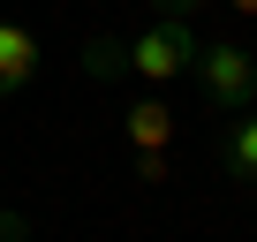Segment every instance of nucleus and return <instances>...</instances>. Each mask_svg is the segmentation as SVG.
I'll return each instance as SVG.
<instances>
[{
  "mask_svg": "<svg viewBox=\"0 0 257 242\" xmlns=\"http://www.w3.org/2000/svg\"><path fill=\"white\" fill-rule=\"evenodd\" d=\"M159 8H174V16H189V8H204V0H159Z\"/></svg>",
  "mask_w": 257,
  "mask_h": 242,
  "instance_id": "nucleus-10",
  "label": "nucleus"
},
{
  "mask_svg": "<svg viewBox=\"0 0 257 242\" xmlns=\"http://www.w3.org/2000/svg\"><path fill=\"white\" fill-rule=\"evenodd\" d=\"M0 242H23V219L16 212H0Z\"/></svg>",
  "mask_w": 257,
  "mask_h": 242,
  "instance_id": "nucleus-8",
  "label": "nucleus"
},
{
  "mask_svg": "<svg viewBox=\"0 0 257 242\" xmlns=\"http://www.w3.org/2000/svg\"><path fill=\"white\" fill-rule=\"evenodd\" d=\"M121 129H128L137 152H167L174 144V113H167V98H137V106L121 113Z\"/></svg>",
  "mask_w": 257,
  "mask_h": 242,
  "instance_id": "nucleus-4",
  "label": "nucleus"
},
{
  "mask_svg": "<svg viewBox=\"0 0 257 242\" xmlns=\"http://www.w3.org/2000/svg\"><path fill=\"white\" fill-rule=\"evenodd\" d=\"M121 61H128V76L137 83H174V76H189V61H197V31L182 23V16H167V23H152V31H137V38H121Z\"/></svg>",
  "mask_w": 257,
  "mask_h": 242,
  "instance_id": "nucleus-1",
  "label": "nucleus"
},
{
  "mask_svg": "<svg viewBox=\"0 0 257 242\" xmlns=\"http://www.w3.org/2000/svg\"><path fill=\"white\" fill-rule=\"evenodd\" d=\"M219 159H227V174H234V182H257V113H234V121H227Z\"/></svg>",
  "mask_w": 257,
  "mask_h": 242,
  "instance_id": "nucleus-5",
  "label": "nucleus"
},
{
  "mask_svg": "<svg viewBox=\"0 0 257 242\" xmlns=\"http://www.w3.org/2000/svg\"><path fill=\"white\" fill-rule=\"evenodd\" d=\"M31 76H38V31L16 23V16H0V98H16Z\"/></svg>",
  "mask_w": 257,
  "mask_h": 242,
  "instance_id": "nucleus-3",
  "label": "nucleus"
},
{
  "mask_svg": "<svg viewBox=\"0 0 257 242\" xmlns=\"http://www.w3.org/2000/svg\"><path fill=\"white\" fill-rule=\"evenodd\" d=\"M137 174H144L152 189H167V152H137Z\"/></svg>",
  "mask_w": 257,
  "mask_h": 242,
  "instance_id": "nucleus-7",
  "label": "nucleus"
},
{
  "mask_svg": "<svg viewBox=\"0 0 257 242\" xmlns=\"http://www.w3.org/2000/svg\"><path fill=\"white\" fill-rule=\"evenodd\" d=\"M197 83H204V98L219 106V113H234V106H249V91H257V61H249V46H197Z\"/></svg>",
  "mask_w": 257,
  "mask_h": 242,
  "instance_id": "nucleus-2",
  "label": "nucleus"
},
{
  "mask_svg": "<svg viewBox=\"0 0 257 242\" xmlns=\"http://www.w3.org/2000/svg\"><path fill=\"white\" fill-rule=\"evenodd\" d=\"M227 8H234V16H242V23H257V0H227Z\"/></svg>",
  "mask_w": 257,
  "mask_h": 242,
  "instance_id": "nucleus-9",
  "label": "nucleus"
},
{
  "mask_svg": "<svg viewBox=\"0 0 257 242\" xmlns=\"http://www.w3.org/2000/svg\"><path fill=\"white\" fill-rule=\"evenodd\" d=\"M249 98H257V91H249Z\"/></svg>",
  "mask_w": 257,
  "mask_h": 242,
  "instance_id": "nucleus-11",
  "label": "nucleus"
},
{
  "mask_svg": "<svg viewBox=\"0 0 257 242\" xmlns=\"http://www.w3.org/2000/svg\"><path fill=\"white\" fill-rule=\"evenodd\" d=\"M76 61H83V76H91L98 91L128 76V61H121V38H113V31H98V38H83V53H76Z\"/></svg>",
  "mask_w": 257,
  "mask_h": 242,
  "instance_id": "nucleus-6",
  "label": "nucleus"
}]
</instances>
